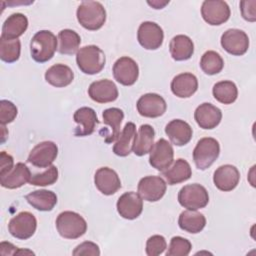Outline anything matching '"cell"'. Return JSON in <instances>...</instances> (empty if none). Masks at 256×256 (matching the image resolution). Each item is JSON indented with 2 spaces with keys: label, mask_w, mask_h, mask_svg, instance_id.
Here are the masks:
<instances>
[{
  "label": "cell",
  "mask_w": 256,
  "mask_h": 256,
  "mask_svg": "<svg viewBox=\"0 0 256 256\" xmlns=\"http://www.w3.org/2000/svg\"><path fill=\"white\" fill-rule=\"evenodd\" d=\"M76 17L80 25L90 31L100 29L106 21V10L97 1H83L78 6Z\"/></svg>",
  "instance_id": "cell-1"
},
{
  "label": "cell",
  "mask_w": 256,
  "mask_h": 256,
  "mask_svg": "<svg viewBox=\"0 0 256 256\" xmlns=\"http://www.w3.org/2000/svg\"><path fill=\"white\" fill-rule=\"evenodd\" d=\"M57 38L49 30H40L34 34L30 42V53L34 61L44 63L49 61L57 50Z\"/></svg>",
  "instance_id": "cell-2"
},
{
  "label": "cell",
  "mask_w": 256,
  "mask_h": 256,
  "mask_svg": "<svg viewBox=\"0 0 256 256\" xmlns=\"http://www.w3.org/2000/svg\"><path fill=\"white\" fill-rule=\"evenodd\" d=\"M106 57L101 48L88 45L80 48L76 53V63L84 74L94 75L101 72L105 66Z\"/></svg>",
  "instance_id": "cell-3"
},
{
  "label": "cell",
  "mask_w": 256,
  "mask_h": 256,
  "mask_svg": "<svg viewBox=\"0 0 256 256\" xmlns=\"http://www.w3.org/2000/svg\"><path fill=\"white\" fill-rule=\"evenodd\" d=\"M56 228L63 238L77 239L86 233L87 223L80 214L73 211H64L56 218Z\"/></svg>",
  "instance_id": "cell-4"
},
{
  "label": "cell",
  "mask_w": 256,
  "mask_h": 256,
  "mask_svg": "<svg viewBox=\"0 0 256 256\" xmlns=\"http://www.w3.org/2000/svg\"><path fill=\"white\" fill-rule=\"evenodd\" d=\"M219 154V142L215 138L204 137L197 142L193 150V160L199 170H206L216 161Z\"/></svg>",
  "instance_id": "cell-5"
},
{
  "label": "cell",
  "mask_w": 256,
  "mask_h": 256,
  "mask_svg": "<svg viewBox=\"0 0 256 256\" xmlns=\"http://www.w3.org/2000/svg\"><path fill=\"white\" fill-rule=\"evenodd\" d=\"M179 204L187 210H198L207 206L209 195L206 188L198 183L182 187L178 193Z\"/></svg>",
  "instance_id": "cell-6"
},
{
  "label": "cell",
  "mask_w": 256,
  "mask_h": 256,
  "mask_svg": "<svg viewBox=\"0 0 256 256\" xmlns=\"http://www.w3.org/2000/svg\"><path fill=\"white\" fill-rule=\"evenodd\" d=\"M37 228V220L35 216L28 212L22 211L14 216L8 224L10 234L20 240H26L32 237Z\"/></svg>",
  "instance_id": "cell-7"
},
{
  "label": "cell",
  "mask_w": 256,
  "mask_h": 256,
  "mask_svg": "<svg viewBox=\"0 0 256 256\" xmlns=\"http://www.w3.org/2000/svg\"><path fill=\"white\" fill-rule=\"evenodd\" d=\"M230 8L222 0H205L201 6V15L206 23L218 26L230 18Z\"/></svg>",
  "instance_id": "cell-8"
},
{
  "label": "cell",
  "mask_w": 256,
  "mask_h": 256,
  "mask_svg": "<svg viewBox=\"0 0 256 256\" xmlns=\"http://www.w3.org/2000/svg\"><path fill=\"white\" fill-rule=\"evenodd\" d=\"M137 40L139 44L147 50H156L160 48L164 40L162 28L155 22H142L137 31Z\"/></svg>",
  "instance_id": "cell-9"
},
{
  "label": "cell",
  "mask_w": 256,
  "mask_h": 256,
  "mask_svg": "<svg viewBox=\"0 0 256 256\" xmlns=\"http://www.w3.org/2000/svg\"><path fill=\"white\" fill-rule=\"evenodd\" d=\"M221 46L234 56L244 55L249 48L248 35L240 29H228L221 36Z\"/></svg>",
  "instance_id": "cell-10"
},
{
  "label": "cell",
  "mask_w": 256,
  "mask_h": 256,
  "mask_svg": "<svg viewBox=\"0 0 256 256\" xmlns=\"http://www.w3.org/2000/svg\"><path fill=\"white\" fill-rule=\"evenodd\" d=\"M58 155V147L52 141L38 143L29 153L27 162L38 168H48Z\"/></svg>",
  "instance_id": "cell-11"
},
{
  "label": "cell",
  "mask_w": 256,
  "mask_h": 256,
  "mask_svg": "<svg viewBox=\"0 0 256 256\" xmlns=\"http://www.w3.org/2000/svg\"><path fill=\"white\" fill-rule=\"evenodd\" d=\"M149 163L158 171H164L173 163L174 150L172 145L164 138H160L154 143L149 152Z\"/></svg>",
  "instance_id": "cell-12"
},
{
  "label": "cell",
  "mask_w": 256,
  "mask_h": 256,
  "mask_svg": "<svg viewBox=\"0 0 256 256\" xmlns=\"http://www.w3.org/2000/svg\"><path fill=\"white\" fill-rule=\"evenodd\" d=\"M112 72L118 83L124 86H131L138 79L139 67L132 58L123 56L115 61Z\"/></svg>",
  "instance_id": "cell-13"
},
{
  "label": "cell",
  "mask_w": 256,
  "mask_h": 256,
  "mask_svg": "<svg viewBox=\"0 0 256 256\" xmlns=\"http://www.w3.org/2000/svg\"><path fill=\"white\" fill-rule=\"evenodd\" d=\"M167 184L160 176H145L138 183V194L148 202L160 200L166 192Z\"/></svg>",
  "instance_id": "cell-14"
},
{
  "label": "cell",
  "mask_w": 256,
  "mask_h": 256,
  "mask_svg": "<svg viewBox=\"0 0 256 256\" xmlns=\"http://www.w3.org/2000/svg\"><path fill=\"white\" fill-rule=\"evenodd\" d=\"M138 113L147 118H157L162 116L167 109L165 99L156 93H146L142 95L136 103Z\"/></svg>",
  "instance_id": "cell-15"
},
{
  "label": "cell",
  "mask_w": 256,
  "mask_h": 256,
  "mask_svg": "<svg viewBox=\"0 0 256 256\" xmlns=\"http://www.w3.org/2000/svg\"><path fill=\"white\" fill-rule=\"evenodd\" d=\"M119 215L127 220H134L140 216L143 210V199L133 191L122 194L116 204Z\"/></svg>",
  "instance_id": "cell-16"
},
{
  "label": "cell",
  "mask_w": 256,
  "mask_h": 256,
  "mask_svg": "<svg viewBox=\"0 0 256 256\" xmlns=\"http://www.w3.org/2000/svg\"><path fill=\"white\" fill-rule=\"evenodd\" d=\"M96 188L104 195H113L121 188V181L118 174L109 167L99 168L94 175Z\"/></svg>",
  "instance_id": "cell-17"
},
{
  "label": "cell",
  "mask_w": 256,
  "mask_h": 256,
  "mask_svg": "<svg viewBox=\"0 0 256 256\" xmlns=\"http://www.w3.org/2000/svg\"><path fill=\"white\" fill-rule=\"evenodd\" d=\"M88 95L97 103L113 102L118 98V89L115 83L109 79L94 81L88 88Z\"/></svg>",
  "instance_id": "cell-18"
},
{
  "label": "cell",
  "mask_w": 256,
  "mask_h": 256,
  "mask_svg": "<svg viewBox=\"0 0 256 256\" xmlns=\"http://www.w3.org/2000/svg\"><path fill=\"white\" fill-rule=\"evenodd\" d=\"M73 119L77 124L74 134L78 137L91 135L97 124H99L96 112L90 107H81L77 109L73 115Z\"/></svg>",
  "instance_id": "cell-19"
},
{
  "label": "cell",
  "mask_w": 256,
  "mask_h": 256,
  "mask_svg": "<svg viewBox=\"0 0 256 256\" xmlns=\"http://www.w3.org/2000/svg\"><path fill=\"white\" fill-rule=\"evenodd\" d=\"M240 180L238 169L230 164L219 166L213 175L214 185L221 191L229 192L235 189Z\"/></svg>",
  "instance_id": "cell-20"
},
{
  "label": "cell",
  "mask_w": 256,
  "mask_h": 256,
  "mask_svg": "<svg viewBox=\"0 0 256 256\" xmlns=\"http://www.w3.org/2000/svg\"><path fill=\"white\" fill-rule=\"evenodd\" d=\"M194 119L200 128L209 130L219 125L222 119V112L211 103H202L196 108Z\"/></svg>",
  "instance_id": "cell-21"
},
{
  "label": "cell",
  "mask_w": 256,
  "mask_h": 256,
  "mask_svg": "<svg viewBox=\"0 0 256 256\" xmlns=\"http://www.w3.org/2000/svg\"><path fill=\"white\" fill-rule=\"evenodd\" d=\"M165 133L174 145L184 146L190 142L193 130L184 120L174 119L165 126Z\"/></svg>",
  "instance_id": "cell-22"
},
{
  "label": "cell",
  "mask_w": 256,
  "mask_h": 256,
  "mask_svg": "<svg viewBox=\"0 0 256 256\" xmlns=\"http://www.w3.org/2000/svg\"><path fill=\"white\" fill-rule=\"evenodd\" d=\"M171 91L179 98H189L198 89V80L192 73H181L171 81Z\"/></svg>",
  "instance_id": "cell-23"
},
{
  "label": "cell",
  "mask_w": 256,
  "mask_h": 256,
  "mask_svg": "<svg viewBox=\"0 0 256 256\" xmlns=\"http://www.w3.org/2000/svg\"><path fill=\"white\" fill-rule=\"evenodd\" d=\"M31 179V172L29 168L22 162L17 163L13 169L7 174L0 176V184L7 189L20 188L29 182Z\"/></svg>",
  "instance_id": "cell-24"
},
{
  "label": "cell",
  "mask_w": 256,
  "mask_h": 256,
  "mask_svg": "<svg viewBox=\"0 0 256 256\" xmlns=\"http://www.w3.org/2000/svg\"><path fill=\"white\" fill-rule=\"evenodd\" d=\"M74 79L72 69L65 64H55L45 72V80L52 86L62 88L70 85Z\"/></svg>",
  "instance_id": "cell-25"
},
{
  "label": "cell",
  "mask_w": 256,
  "mask_h": 256,
  "mask_svg": "<svg viewBox=\"0 0 256 256\" xmlns=\"http://www.w3.org/2000/svg\"><path fill=\"white\" fill-rule=\"evenodd\" d=\"M28 28V19L22 13H13L4 21L1 37L6 39H18Z\"/></svg>",
  "instance_id": "cell-26"
},
{
  "label": "cell",
  "mask_w": 256,
  "mask_h": 256,
  "mask_svg": "<svg viewBox=\"0 0 256 256\" xmlns=\"http://www.w3.org/2000/svg\"><path fill=\"white\" fill-rule=\"evenodd\" d=\"M162 176H164L168 185H175L190 179L192 176V169L186 160L179 158L172 164V166L162 171Z\"/></svg>",
  "instance_id": "cell-27"
},
{
  "label": "cell",
  "mask_w": 256,
  "mask_h": 256,
  "mask_svg": "<svg viewBox=\"0 0 256 256\" xmlns=\"http://www.w3.org/2000/svg\"><path fill=\"white\" fill-rule=\"evenodd\" d=\"M171 57L176 61H185L192 57L194 53L193 41L186 35H176L169 43Z\"/></svg>",
  "instance_id": "cell-28"
},
{
  "label": "cell",
  "mask_w": 256,
  "mask_h": 256,
  "mask_svg": "<svg viewBox=\"0 0 256 256\" xmlns=\"http://www.w3.org/2000/svg\"><path fill=\"white\" fill-rule=\"evenodd\" d=\"M136 134L137 132L135 124L133 122H127L113 146L114 154L120 157L128 156L133 150Z\"/></svg>",
  "instance_id": "cell-29"
},
{
  "label": "cell",
  "mask_w": 256,
  "mask_h": 256,
  "mask_svg": "<svg viewBox=\"0 0 256 256\" xmlns=\"http://www.w3.org/2000/svg\"><path fill=\"white\" fill-rule=\"evenodd\" d=\"M155 131L149 124H143L139 127L135 136L133 152L136 156H144L149 153L154 145Z\"/></svg>",
  "instance_id": "cell-30"
},
{
  "label": "cell",
  "mask_w": 256,
  "mask_h": 256,
  "mask_svg": "<svg viewBox=\"0 0 256 256\" xmlns=\"http://www.w3.org/2000/svg\"><path fill=\"white\" fill-rule=\"evenodd\" d=\"M27 202L36 210L51 211L57 204V196L50 190H35L26 195Z\"/></svg>",
  "instance_id": "cell-31"
},
{
  "label": "cell",
  "mask_w": 256,
  "mask_h": 256,
  "mask_svg": "<svg viewBox=\"0 0 256 256\" xmlns=\"http://www.w3.org/2000/svg\"><path fill=\"white\" fill-rule=\"evenodd\" d=\"M179 227L188 233L196 234L201 232L206 225L205 216L196 210H185L181 212L178 219Z\"/></svg>",
  "instance_id": "cell-32"
},
{
  "label": "cell",
  "mask_w": 256,
  "mask_h": 256,
  "mask_svg": "<svg viewBox=\"0 0 256 256\" xmlns=\"http://www.w3.org/2000/svg\"><path fill=\"white\" fill-rule=\"evenodd\" d=\"M102 117H103V122L106 125L110 126L111 128V134L105 138V142L106 143L114 142L120 136V133H121L120 126L124 118V113L121 109L112 107V108L105 109L102 113Z\"/></svg>",
  "instance_id": "cell-33"
},
{
  "label": "cell",
  "mask_w": 256,
  "mask_h": 256,
  "mask_svg": "<svg viewBox=\"0 0 256 256\" xmlns=\"http://www.w3.org/2000/svg\"><path fill=\"white\" fill-rule=\"evenodd\" d=\"M212 94L218 102L229 105L236 101L238 97V89L234 82L224 80L214 84Z\"/></svg>",
  "instance_id": "cell-34"
},
{
  "label": "cell",
  "mask_w": 256,
  "mask_h": 256,
  "mask_svg": "<svg viewBox=\"0 0 256 256\" xmlns=\"http://www.w3.org/2000/svg\"><path fill=\"white\" fill-rule=\"evenodd\" d=\"M59 47L58 51L61 54L72 55L78 51L81 43V38L77 32L71 29H63L58 33Z\"/></svg>",
  "instance_id": "cell-35"
},
{
  "label": "cell",
  "mask_w": 256,
  "mask_h": 256,
  "mask_svg": "<svg viewBox=\"0 0 256 256\" xmlns=\"http://www.w3.org/2000/svg\"><path fill=\"white\" fill-rule=\"evenodd\" d=\"M21 42L19 39L0 37V58L6 63L16 62L20 57Z\"/></svg>",
  "instance_id": "cell-36"
},
{
  "label": "cell",
  "mask_w": 256,
  "mask_h": 256,
  "mask_svg": "<svg viewBox=\"0 0 256 256\" xmlns=\"http://www.w3.org/2000/svg\"><path fill=\"white\" fill-rule=\"evenodd\" d=\"M200 67L207 75H215L222 71L224 67L223 58L219 53L213 50L206 51L200 60Z\"/></svg>",
  "instance_id": "cell-37"
},
{
  "label": "cell",
  "mask_w": 256,
  "mask_h": 256,
  "mask_svg": "<svg viewBox=\"0 0 256 256\" xmlns=\"http://www.w3.org/2000/svg\"><path fill=\"white\" fill-rule=\"evenodd\" d=\"M192 249L191 242L181 236L172 237L166 256H187Z\"/></svg>",
  "instance_id": "cell-38"
},
{
  "label": "cell",
  "mask_w": 256,
  "mask_h": 256,
  "mask_svg": "<svg viewBox=\"0 0 256 256\" xmlns=\"http://www.w3.org/2000/svg\"><path fill=\"white\" fill-rule=\"evenodd\" d=\"M58 179V169L56 166H49L44 172L31 176L29 183L34 186H48L54 184Z\"/></svg>",
  "instance_id": "cell-39"
},
{
  "label": "cell",
  "mask_w": 256,
  "mask_h": 256,
  "mask_svg": "<svg viewBox=\"0 0 256 256\" xmlns=\"http://www.w3.org/2000/svg\"><path fill=\"white\" fill-rule=\"evenodd\" d=\"M167 248V243L162 235H153L146 242V254L148 256H158Z\"/></svg>",
  "instance_id": "cell-40"
},
{
  "label": "cell",
  "mask_w": 256,
  "mask_h": 256,
  "mask_svg": "<svg viewBox=\"0 0 256 256\" xmlns=\"http://www.w3.org/2000/svg\"><path fill=\"white\" fill-rule=\"evenodd\" d=\"M18 113V109L11 101L1 100L0 101V123L6 125L14 121Z\"/></svg>",
  "instance_id": "cell-41"
},
{
  "label": "cell",
  "mask_w": 256,
  "mask_h": 256,
  "mask_svg": "<svg viewBox=\"0 0 256 256\" xmlns=\"http://www.w3.org/2000/svg\"><path fill=\"white\" fill-rule=\"evenodd\" d=\"M72 254L74 256H80V255H93V256H98L100 255V249L99 246L91 241H85L73 250Z\"/></svg>",
  "instance_id": "cell-42"
},
{
  "label": "cell",
  "mask_w": 256,
  "mask_h": 256,
  "mask_svg": "<svg viewBox=\"0 0 256 256\" xmlns=\"http://www.w3.org/2000/svg\"><path fill=\"white\" fill-rule=\"evenodd\" d=\"M256 0H243L240 2V11L242 17L249 22L256 20Z\"/></svg>",
  "instance_id": "cell-43"
},
{
  "label": "cell",
  "mask_w": 256,
  "mask_h": 256,
  "mask_svg": "<svg viewBox=\"0 0 256 256\" xmlns=\"http://www.w3.org/2000/svg\"><path fill=\"white\" fill-rule=\"evenodd\" d=\"M0 159H1V164H0V176H3L10 172L13 167H14V160L11 155L6 153L5 151H2L0 153Z\"/></svg>",
  "instance_id": "cell-44"
},
{
  "label": "cell",
  "mask_w": 256,
  "mask_h": 256,
  "mask_svg": "<svg viewBox=\"0 0 256 256\" xmlns=\"http://www.w3.org/2000/svg\"><path fill=\"white\" fill-rule=\"evenodd\" d=\"M169 1H165V2H159V1H152V2H148L149 5H151L154 9H162L166 4H168Z\"/></svg>",
  "instance_id": "cell-45"
}]
</instances>
